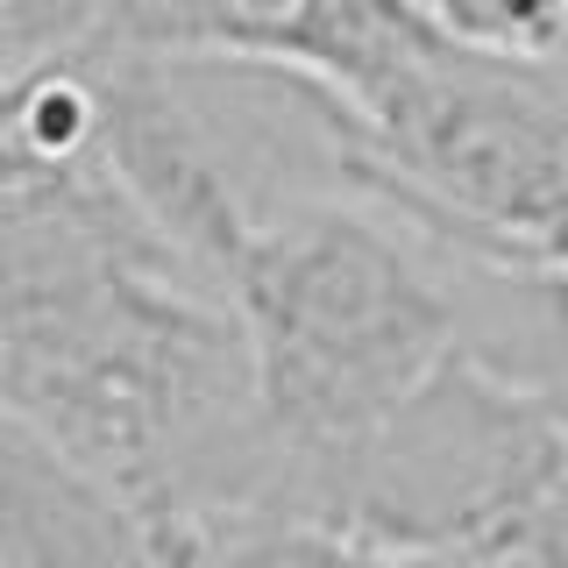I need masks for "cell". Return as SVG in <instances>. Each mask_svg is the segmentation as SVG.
<instances>
[{
  "instance_id": "cell-1",
  "label": "cell",
  "mask_w": 568,
  "mask_h": 568,
  "mask_svg": "<svg viewBox=\"0 0 568 568\" xmlns=\"http://www.w3.org/2000/svg\"><path fill=\"white\" fill-rule=\"evenodd\" d=\"M0 405L79 469L200 526L284 505V440L235 306L135 206L100 142L8 150Z\"/></svg>"
},
{
  "instance_id": "cell-2",
  "label": "cell",
  "mask_w": 568,
  "mask_h": 568,
  "mask_svg": "<svg viewBox=\"0 0 568 568\" xmlns=\"http://www.w3.org/2000/svg\"><path fill=\"white\" fill-rule=\"evenodd\" d=\"M213 292L256 355L263 413L284 440V497L298 469L363 440L462 348L440 248L342 185L248 206L213 256Z\"/></svg>"
},
{
  "instance_id": "cell-3",
  "label": "cell",
  "mask_w": 568,
  "mask_h": 568,
  "mask_svg": "<svg viewBox=\"0 0 568 568\" xmlns=\"http://www.w3.org/2000/svg\"><path fill=\"white\" fill-rule=\"evenodd\" d=\"M348 114V192L440 248L568 263V85L455 36Z\"/></svg>"
},
{
  "instance_id": "cell-4",
  "label": "cell",
  "mask_w": 568,
  "mask_h": 568,
  "mask_svg": "<svg viewBox=\"0 0 568 568\" xmlns=\"http://www.w3.org/2000/svg\"><path fill=\"white\" fill-rule=\"evenodd\" d=\"M568 476V413L448 355L398 413L298 469L284 519L334 526L384 555H440Z\"/></svg>"
},
{
  "instance_id": "cell-5",
  "label": "cell",
  "mask_w": 568,
  "mask_h": 568,
  "mask_svg": "<svg viewBox=\"0 0 568 568\" xmlns=\"http://www.w3.org/2000/svg\"><path fill=\"white\" fill-rule=\"evenodd\" d=\"M426 43H440V29L405 0H121L85 50L277 64L327 85L342 106H363Z\"/></svg>"
},
{
  "instance_id": "cell-6",
  "label": "cell",
  "mask_w": 568,
  "mask_h": 568,
  "mask_svg": "<svg viewBox=\"0 0 568 568\" xmlns=\"http://www.w3.org/2000/svg\"><path fill=\"white\" fill-rule=\"evenodd\" d=\"M206 532L0 419V568H200Z\"/></svg>"
},
{
  "instance_id": "cell-7",
  "label": "cell",
  "mask_w": 568,
  "mask_h": 568,
  "mask_svg": "<svg viewBox=\"0 0 568 568\" xmlns=\"http://www.w3.org/2000/svg\"><path fill=\"white\" fill-rule=\"evenodd\" d=\"M440 263L462 320V355L568 413V263L484 248H440Z\"/></svg>"
},
{
  "instance_id": "cell-8",
  "label": "cell",
  "mask_w": 568,
  "mask_h": 568,
  "mask_svg": "<svg viewBox=\"0 0 568 568\" xmlns=\"http://www.w3.org/2000/svg\"><path fill=\"white\" fill-rule=\"evenodd\" d=\"M426 29L455 36L490 58L547 64L568 50V0H405Z\"/></svg>"
},
{
  "instance_id": "cell-9",
  "label": "cell",
  "mask_w": 568,
  "mask_h": 568,
  "mask_svg": "<svg viewBox=\"0 0 568 568\" xmlns=\"http://www.w3.org/2000/svg\"><path fill=\"white\" fill-rule=\"evenodd\" d=\"M413 568H568V476L526 497L519 511H505L497 526L469 532L462 547L440 555H405Z\"/></svg>"
},
{
  "instance_id": "cell-10",
  "label": "cell",
  "mask_w": 568,
  "mask_h": 568,
  "mask_svg": "<svg viewBox=\"0 0 568 568\" xmlns=\"http://www.w3.org/2000/svg\"><path fill=\"white\" fill-rule=\"evenodd\" d=\"M114 8L121 0H0V58H8V79L85 50Z\"/></svg>"
}]
</instances>
